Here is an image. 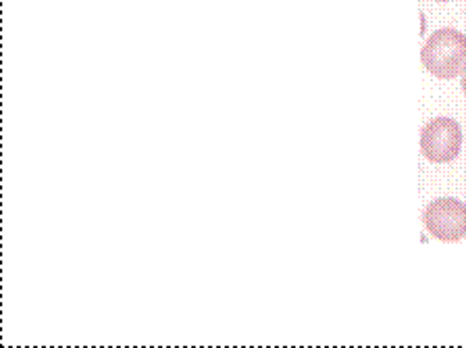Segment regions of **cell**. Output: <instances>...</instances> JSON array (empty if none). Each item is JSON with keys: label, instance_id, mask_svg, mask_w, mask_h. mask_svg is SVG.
Here are the masks:
<instances>
[{"label": "cell", "instance_id": "obj_1", "mask_svg": "<svg viewBox=\"0 0 466 348\" xmlns=\"http://www.w3.org/2000/svg\"><path fill=\"white\" fill-rule=\"evenodd\" d=\"M420 61L429 74L440 79H454L466 71V36L451 27L437 30L420 50Z\"/></svg>", "mask_w": 466, "mask_h": 348}, {"label": "cell", "instance_id": "obj_2", "mask_svg": "<svg viewBox=\"0 0 466 348\" xmlns=\"http://www.w3.org/2000/svg\"><path fill=\"white\" fill-rule=\"evenodd\" d=\"M462 147V129L454 119L435 118L422 128L420 152L431 163L454 161Z\"/></svg>", "mask_w": 466, "mask_h": 348}, {"label": "cell", "instance_id": "obj_3", "mask_svg": "<svg viewBox=\"0 0 466 348\" xmlns=\"http://www.w3.org/2000/svg\"><path fill=\"white\" fill-rule=\"evenodd\" d=\"M422 223L441 242H458L466 236V205L456 199H437L427 205Z\"/></svg>", "mask_w": 466, "mask_h": 348}, {"label": "cell", "instance_id": "obj_4", "mask_svg": "<svg viewBox=\"0 0 466 348\" xmlns=\"http://www.w3.org/2000/svg\"><path fill=\"white\" fill-rule=\"evenodd\" d=\"M462 92H464V97H466V71H464V74H462Z\"/></svg>", "mask_w": 466, "mask_h": 348}, {"label": "cell", "instance_id": "obj_5", "mask_svg": "<svg viewBox=\"0 0 466 348\" xmlns=\"http://www.w3.org/2000/svg\"><path fill=\"white\" fill-rule=\"evenodd\" d=\"M437 3H450V0H437Z\"/></svg>", "mask_w": 466, "mask_h": 348}]
</instances>
